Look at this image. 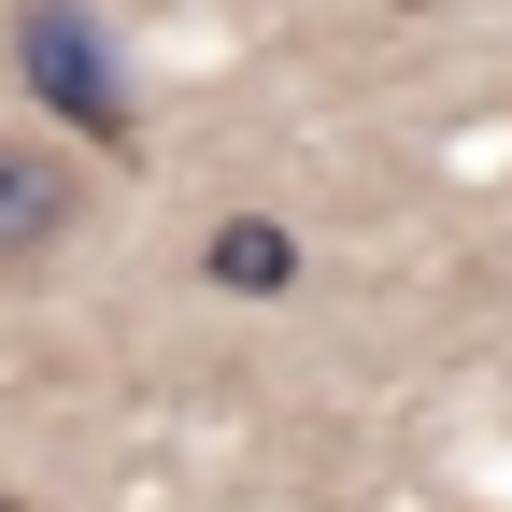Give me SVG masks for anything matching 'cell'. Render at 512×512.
Listing matches in <instances>:
<instances>
[{"label": "cell", "instance_id": "3957f363", "mask_svg": "<svg viewBox=\"0 0 512 512\" xmlns=\"http://www.w3.org/2000/svg\"><path fill=\"white\" fill-rule=\"evenodd\" d=\"M200 285H228V299H285V285H299V242H285L271 214H228V228L200 242Z\"/></svg>", "mask_w": 512, "mask_h": 512}, {"label": "cell", "instance_id": "7a4b0ae2", "mask_svg": "<svg viewBox=\"0 0 512 512\" xmlns=\"http://www.w3.org/2000/svg\"><path fill=\"white\" fill-rule=\"evenodd\" d=\"M72 228H86V171L57 143H29V128H0V285H29Z\"/></svg>", "mask_w": 512, "mask_h": 512}, {"label": "cell", "instance_id": "6da1fadb", "mask_svg": "<svg viewBox=\"0 0 512 512\" xmlns=\"http://www.w3.org/2000/svg\"><path fill=\"white\" fill-rule=\"evenodd\" d=\"M15 72H29V100L72 128V143H100V157L143 143V100H128V72H114V43H100L86 0H15Z\"/></svg>", "mask_w": 512, "mask_h": 512}, {"label": "cell", "instance_id": "277c9868", "mask_svg": "<svg viewBox=\"0 0 512 512\" xmlns=\"http://www.w3.org/2000/svg\"><path fill=\"white\" fill-rule=\"evenodd\" d=\"M0 512H29V498H15V484H0Z\"/></svg>", "mask_w": 512, "mask_h": 512}]
</instances>
